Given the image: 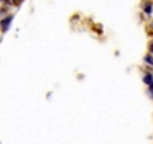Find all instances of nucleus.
I'll list each match as a JSON object with an SVG mask.
<instances>
[{
  "label": "nucleus",
  "mask_w": 153,
  "mask_h": 144,
  "mask_svg": "<svg viewBox=\"0 0 153 144\" xmlns=\"http://www.w3.org/2000/svg\"><path fill=\"white\" fill-rule=\"evenodd\" d=\"M12 15H8V17H5L3 20H2V27H3V32H6L8 30V27H9V24L12 23Z\"/></svg>",
  "instance_id": "obj_1"
},
{
  "label": "nucleus",
  "mask_w": 153,
  "mask_h": 144,
  "mask_svg": "<svg viewBox=\"0 0 153 144\" xmlns=\"http://www.w3.org/2000/svg\"><path fill=\"white\" fill-rule=\"evenodd\" d=\"M144 83L147 84V86H152L153 84V77H152V74H147V75H144Z\"/></svg>",
  "instance_id": "obj_2"
},
{
  "label": "nucleus",
  "mask_w": 153,
  "mask_h": 144,
  "mask_svg": "<svg viewBox=\"0 0 153 144\" xmlns=\"http://www.w3.org/2000/svg\"><path fill=\"white\" fill-rule=\"evenodd\" d=\"M144 60H146V63H149L150 66H153V57H152L150 54H147V56L144 57Z\"/></svg>",
  "instance_id": "obj_3"
},
{
  "label": "nucleus",
  "mask_w": 153,
  "mask_h": 144,
  "mask_svg": "<svg viewBox=\"0 0 153 144\" xmlns=\"http://www.w3.org/2000/svg\"><path fill=\"white\" fill-rule=\"evenodd\" d=\"M152 5H146V14H152Z\"/></svg>",
  "instance_id": "obj_4"
},
{
  "label": "nucleus",
  "mask_w": 153,
  "mask_h": 144,
  "mask_svg": "<svg viewBox=\"0 0 153 144\" xmlns=\"http://www.w3.org/2000/svg\"><path fill=\"white\" fill-rule=\"evenodd\" d=\"M150 51H152V53H153V42H152V44H150Z\"/></svg>",
  "instance_id": "obj_5"
}]
</instances>
